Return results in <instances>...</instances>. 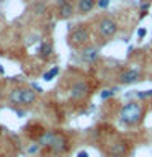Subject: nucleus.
Instances as JSON below:
<instances>
[{"mask_svg": "<svg viewBox=\"0 0 152 157\" xmlns=\"http://www.w3.org/2000/svg\"><path fill=\"white\" fill-rule=\"evenodd\" d=\"M144 106L137 101H129L126 105H123L120 108V113H118V118L123 124L126 126H137L144 118Z\"/></svg>", "mask_w": 152, "mask_h": 157, "instance_id": "obj_1", "label": "nucleus"}, {"mask_svg": "<svg viewBox=\"0 0 152 157\" xmlns=\"http://www.w3.org/2000/svg\"><path fill=\"white\" fill-rule=\"evenodd\" d=\"M97 29L100 33V36L103 38H113L118 31V23L113 18H101L97 25Z\"/></svg>", "mask_w": 152, "mask_h": 157, "instance_id": "obj_2", "label": "nucleus"}, {"mask_svg": "<svg viewBox=\"0 0 152 157\" xmlns=\"http://www.w3.org/2000/svg\"><path fill=\"white\" fill-rule=\"evenodd\" d=\"M69 39H70V44H72V46H83V44L88 43V29L83 28L82 25H80V26L75 28V29L70 33Z\"/></svg>", "mask_w": 152, "mask_h": 157, "instance_id": "obj_3", "label": "nucleus"}, {"mask_svg": "<svg viewBox=\"0 0 152 157\" xmlns=\"http://www.w3.org/2000/svg\"><path fill=\"white\" fill-rule=\"evenodd\" d=\"M88 92H90V88H88V83L83 82V80H78L72 85L70 88V98L72 100H82V98H85L88 95Z\"/></svg>", "mask_w": 152, "mask_h": 157, "instance_id": "obj_4", "label": "nucleus"}, {"mask_svg": "<svg viewBox=\"0 0 152 157\" xmlns=\"http://www.w3.org/2000/svg\"><path fill=\"white\" fill-rule=\"evenodd\" d=\"M51 151L54 154H64V152L69 151V139L62 132H57L56 137H54V142L51 146Z\"/></svg>", "mask_w": 152, "mask_h": 157, "instance_id": "obj_5", "label": "nucleus"}, {"mask_svg": "<svg viewBox=\"0 0 152 157\" xmlns=\"http://www.w3.org/2000/svg\"><path fill=\"white\" fill-rule=\"evenodd\" d=\"M129 151V144L126 141H116L113 142L108 149V155L110 157H124Z\"/></svg>", "mask_w": 152, "mask_h": 157, "instance_id": "obj_6", "label": "nucleus"}, {"mask_svg": "<svg viewBox=\"0 0 152 157\" xmlns=\"http://www.w3.org/2000/svg\"><path fill=\"white\" fill-rule=\"evenodd\" d=\"M142 77V74L139 69H126L124 72H121L120 75V82L124 83V85H129V83H134V82H139Z\"/></svg>", "mask_w": 152, "mask_h": 157, "instance_id": "obj_7", "label": "nucleus"}, {"mask_svg": "<svg viewBox=\"0 0 152 157\" xmlns=\"http://www.w3.org/2000/svg\"><path fill=\"white\" fill-rule=\"evenodd\" d=\"M80 56L85 62H95L98 59V56H100V49H98L97 46H87V48H83Z\"/></svg>", "mask_w": 152, "mask_h": 157, "instance_id": "obj_8", "label": "nucleus"}, {"mask_svg": "<svg viewBox=\"0 0 152 157\" xmlns=\"http://www.w3.org/2000/svg\"><path fill=\"white\" fill-rule=\"evenodd\" d=\"M56 134H57L56 131H44L43 134L38 137V146H41V147H51L52 142H54Z\"/></svg>", "mask_w": 152, "mask_h": 157, "instance_id": "obj_9", "label": "nucleus"}, {"mask_svg": "<svg viewBox=\"0 0 152 157\" xmlns=\"http://www.w3.org/2000/svg\"><path fill=\"white\" fill-rule=\"evenodd\" d=\"M72 15H74V5L67 0H59V17L70 18Z\"/></svg>", "mask_w": 152, "mask_h": 157, "instance_id": "obj_10", "label": "nucleus"}, {"mask_svg": "<svg viewBox=\"0 0 152 157\" xmlns=\"http://www.w3.org/2000/svg\"><path fill=\"white\" fill-rule=\"evenodd\" d=\"M36 101V92L33 88H21V105L28 106Z\"/></svg>", "mask_w": 152, "mask_h": 157, "instance_id": "obj_11", "label": "nucleus"}, {"mask_svg": "<svg viewBox=\"0 0 152 157\" xmlns=\"http://www.w3.org/2000/svg\"><path fill=\"white\" fill-rule=\"evenodd\" d=\"M95 5H97V0H78V3H77L78 13H80V15L90 13Z\"/></svg>", "mask_w": 152, "mask_h": 157, "instance_id": "obj_12", "label": "nucleus"}, {"mask_svg": "<svg viewBox=\"0 0 152 157\" xmlns=\"http://www.w3.org/2000/svg\"><path fill=\"white\" fill-rule=\"evenodd\" d=\"M8 100L12 105H21V88L17 87V88H13L12 92H10V95H8Z\"/></svg>", "mask_w": 152, "mask_h": 157, "instance_id": "obj_13", "label": "nucleus"}, {"mask_svg": "<svg viewBox=\"0 0 152 157\" xmlns=\"http://www.w3.org/2000/svg\"><path fill=\"white\" fill-rule=\"evenodd\" d=\"M38 52H39V57H41V59H48L52 54V44L51 43H41Z\"/></svg>", "mask_w": 152, "mask_h": 157, "instance_id": "obj_14", "label": "nucleus"}, {"mask_svg": "<svg viewBox=\"0 0 152 157\" xmlns=\"http://www.w3.org/2000/svg\"><path fill=\"white\" fill-rule=\"evenodd\" d=\"M116 90H118V88H105V90H101V93H100L101 100H108V98H111L116 93Z\"/></svg>", "mask_w": 152, "mask_h": 157, "instance_id": "obj_15", "label": "nucleus"}, {"mask_svg": "<svg viewBox=\"0 0 152 157\" xmlns=\"http://www.w3.org/2000/svg\"><path fill=\"white\" fill-rule=\"evenodd\" d=\"M57 74H59V67H52V69H49V71L44 74L43 78H44V80H52V78L57 75Z\"/></svg>", "mask_w": 152, "mask_h": 157, "instance_id": "obj_16", "label": "nucleus"}, {"mask_svg": "<svg viewBox=\"0 0 152 157\" xmlns=\"http://www.w3.org/2000/svg\"><path fill=\"white\" fill-rule=\"evenodd\" d=\"M136 97L144 100V98H152V90H144V92H136Z\"/></svg>", "mask_w": 152, "mask_h": 157, "instance_id": "obj_17", "label": "nucleus"}, {"mask_svg": "<svg viewBox=\"0 0 152 157\" xmlns=\"http://www.w3.org/2000/svg\"><path fill=\"white\" fill-rule=\"evenodd\" d=\"M150 8V2H146V3H141V18H144L147 15V10Z\"/></svg>", "mask_w": 152, "mask_h": 157, "instance_id": "obj_18", "label": "nucleus"}, {"mask_svg": "<svg viewBox=\"0 0 152 157\" xmlns=\"http://www.w3.org/2000/svg\"><path fill=\"white\" fill-rule=\"evenodd\" d=\"M110 2H111V0H98V8H106L108 7V5H110Z\"/></svg>", "mask_w": 152, "mask_h": 157, "instance_id": "obj_19", "label": "nucleus"}, {"mask_svg": "<svg viewBox=\"0 0 152 157\" xmlns=\"http://www.w3.org/2000/svg\"><path fill=\"white\" fill-rule=\"evenodd\" d=\"M146 29L144 28H139V29H137V38H139V39H144V36H146Z\"/></svg>", "mask_w": 152, "mask_h": 157, "instance_id": "obj_20", "label": "nucleus"}, {"mask_svg": "<svg viewBox=\"0 0 152 157\" xmlns=\"http://www.w3.org/2000/svg\"><path fill=\"white\" fill-rule=\"evenodd\" d=\"M77 157H88V152H87V151H80V152L77 154Z\"/></svg>", "mask_w": 152, "mask_h": 157, "instance_id": "obj_21", "label": "nucleus"}, {"mask_svg": "<svg viewBox=\"0 0 152 157\" xmlns=\"http://www.w3.org/2000/svg\"><path fill=\"white\" fill-rule=\"evenodd\" d=\"M33 88H34L36 92H43V90H41V87H39L38 83H33Z\"/></svg>", "mask_w": 152, "mask_h": 157, "instance_id": "obj_22", "label": "nucleus"}, {"mask_svg": "<svg viewBox=\"0 0 152 157\" xmlns=\"http://www.w3.org/2000/svg\"><path fill=\"white\" fill-rule=\"evenodd\" d=\"M0 74H3V67L2 66H0Z\"/></svg>", "mask_w": 152, "mask_h": 157, "instance_id": "obj_23", "label": "nucleus"}, {"mask_svg": "<svg viewBox=\"0 0 152 157\" xmlns=\"http://www.w3.org/2000/svg\"><path fill=\"white\" fill-rule=\"evenodd\" d=\"M0 98H2V90H0Z\"/></svg>", "mask_w": 152, "mask_h": 157, "instance_id": "obj_24", "label": "nucleus"}, {"mask_svg": "<svg viewBox=\"0 0 152 157\" xmlns=\"http://www.w3.org/2000/svg\"><path fill=\"white\" fill-rule=\"evenodd\" d=\"M25 2H26V0H25Z\"/></svg>", "mask_w": 152, "mask_h": 157, "instance_id": "obj_25", "label": "nucleus"}]
</instances>
